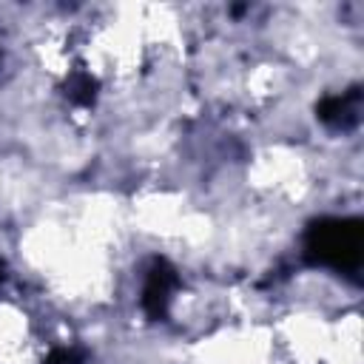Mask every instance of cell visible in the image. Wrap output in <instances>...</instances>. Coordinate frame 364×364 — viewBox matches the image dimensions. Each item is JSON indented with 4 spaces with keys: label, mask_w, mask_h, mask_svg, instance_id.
I'll return each mask as SVG.
<instances>
[{
    "label": "cell",
    "mask_w": 364,
    "mask_h": 364,
    "mask_svg": "<svg viewBox=\"0 0 364 364\" xmlns=\"http://www.w3.org/2000/svg\"><path fill=\"white\" fill-rule=\"evenodd\" d=\"M94 91H97V82H94L88 74H80V77H74V80L68 82V97H71L74 102L88 105V102L94 100Z\"/></svg>",
    "instance_id": "obj_4"
},
{
    "label": "cell",
    "mask_w": 364,
    "mask_h": 364,
    "mask_svg": "<svg viewBox=\"0 0 364 364\" xmlns=\"http://www.w3.org/2000/svg\"><path fill=\"white\" fill-rule=\"evenodd\" d=\"M179 279H176V270L165 262V259H156L148 270V279H145V287H142V307L151 318H162L168 304H171V293L176 290Z\"/></svg>",
    "instance_id": "obj_2"
},
{
    "label": "cell",
    "mask_w": 364,
    "mask_h": 364,
    "mask_svg": "<svg viewBox=\"0 0 364 364\" xmlns=\"http://www.w3.org/2000/svg\"><path fill=\"white\" fill-rule=\"evenodd\" d=\"M82 361V355L77 353V350H54L48 358H46V364H80Z\"/></svg>",
    "instance_id": "obj_5"
},
{
    "label": "cell",
    "mask_w": 364,
    "mask_h": 364,
    "mask_svg": "<svg viewBox=\"0 0 364 364\" xmlns=\"http://www.w3.org/2000/svg\"><path fill=\"white\" fill-rule=\"evenodd\" d=\"M304 253L313 264H324L341 273L361 267V222L358 219H318L310 225Z\"/></svg>",
    "instance_id": "obj_1"
},
{
    "label": "cell",
    "mask_w": 364,
    "mask_h": 364,
    "mask_svg": "<svg viewBox=\"0 0 364 364\" xmlns=\"http://www.w3.org/2000/svg\"><path fill=\"white\" fill-rule=\"evenodd\" d=\"M358 108H361V94L358 88H350L344 94L324 97L316 111H318V119L333 128H353L358 122Z\"/></svg>",
    "instance_id": "obj_3"
},
{
    "label": "cell",
    "mask_w": 364,
    "mask_h": 364,
    "mask_svg": "<svg viewBox=\"0 0 364 364\" xmlns=\"http://www.w3.org/2000/svg\"><path fill=\"white\" fill-rule=\"evenodd\" d=\"M0 279H3V273H0Z\"/></svg>",
    "instance_id": "obj_6"
}]
</instances>
